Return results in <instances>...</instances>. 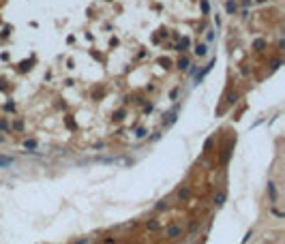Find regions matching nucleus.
I'll return each instance as SVG.
<instances>
[{"label": "nucleus", "mask_w": 285, "mask_h": 244, "mask_svg": "<svg viewBox=\"0 0 285 244\" xmlns=\"http://www.w3.org/2000/svg\"><path fill=\"white\" fill-rule=\"evenodd\" d=\"M225 9H227V13H230V15H234V13L238 11V4L234 2V0H227V2H225Z\"/></svg>", "instance_id": "nucleus-1"}, {"label": "nucleus", "mask_w": 285, "mask_h": 244, "mask_svg": "<svg viewBox=\"0 0 285 244\" xmlns=\"http://www.w3.org/2000/svg\"><path fill=\"white\" fill-rule=\"evenodd\" d=\"M195 54H197V56H206V45H202V43H199V45L195 47Z\"/></svg>", "instance_id": "nucleus-2"}, {"label": "nucleus", "mask_w": 285, "mask_h": 244, "mask_svg": "<svg viewBox=\"0 0 285 244\" xmlns=\"http://www.w3.org/2000/svg\"><path fill=\"white\" fill-rule=\"evenodd\" d=\"M178 66H180V69H187V66H189V60H187V58H182V60L178 62Z\"/></svg>", "instance_id": "nucleus-3"}, {"label": "nucleus", "mask_w": 285, "mask_h": 244, "mask_svg": "<svg viewBox=\"0 0 285 244\" xmlns=\"http://www.w3.org/2000/svg\"><path fill=\"white\" fill-rule=\"evenodd\" d=\"M6 165H11V158H0V167H6Z\"/></svg>", "instance_id": "nucleus-4"}, {"label": "nucleus", "mask_w": 285, "mask_h": 244, "mask_svg": "<svg viewBox=\"0 0 285 244\" xmlns=\"http://www.w3.org/2000/svg\"><path fill=\"white\" fill-rule=\"evenodd\" d=\"M178 231H180V229H178V227H172V229H169V231H167V234H169V236H176V234H178Z\"/></svg>", "instance_id": "nucleus-5"}, {"label": "nucleus", "mask_w": 285, "mask_h": 244, "mask_svg": "<svg viewBox=\"0 0 285 244\" xmlns=\"http://www.w3.org/2000/svg\"><path fill=\"white\" fill-rule=\"evenodd\" d=\"M257 2H264V0H257Z\"/></svg>", "instance_id": "nucleus-6"}]
</instances>
